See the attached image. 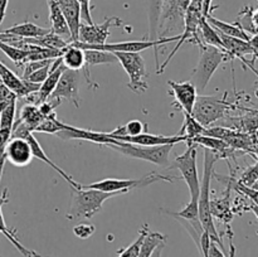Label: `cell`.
Listing matches in <instances>:
<instances>
[{
	"label": "cell",
	"mask_w": 258,
	"mask_h": 257,
	"mask_svg": "<svg viewBox=\"0 0 258 257\" xmlns=\"http://www.w3.org/2000/svg\"><path fill=\"white\" fill-rule=\"evenodd\" d=\"M219 160V156L212 150L204 149V164H203V179L201 181V190L198 197V212L199 221L203 226L204 231L209 234L211 239L216 242L219 247L224 251L223 242L221 236L217 231L216 223H214V217L212 214L211 208V181L214 173V164Z\"/></svg>",
	"instance_id": "1"
},
{
	"label": "cell",
	"mask_w": 258,
	"mask_h": 257,
	"mask_svg": "<svg viewBox=\"0 0 258 257\" xmlns=\"http://www.w3.org/2000/svg\"><path fill=\"white\" fill-rule=\"evenodd\" d=\"M73 197L71 202V208L67 212V219H90L102 209V204L112 197L120 196L122 193L117 191H102L98 189L86 188L81 185L80 189H72Z\"/></svg>",
	"instance_id": "2"
},
{
	"label": "cell",
	"mask_w": 258,
	"mask_h": 257,
	"mask_svg": "<svg viewBox=\"0 0 258 257\" xmlns=\"http://www.w3.org/2000/svg\"><path fill=\"white\" fill-rule=\"evenodd\" d=\"M238 103L228 101V92L224 93L222 97L199 95L194 103L191 115L204 127H211L218 121L223 120L229 111L238 110Z\"/></svg>",
	"instance_id": "3"
},
{
	"label": "cell",
	"mask_w": 258,
	"mask_h": 257,
	"mask_svg": "<svg viewBox=\"0 0 258 257\" xmlns=\"http://www.w3.org/2000/svg\"><path fill=\"white\" fill-rule=\"evenodd\" d=\"M105 146L112 149V150L118 151V153H121L125 156H128V158L140 159V160L149 161V163H153L155 165L168 168L169 155H170L175 144H168V145L160 146H143L115 140L112 144H107Z\"/></svg>",
	"instance_id": "4"
},
{
	"label": "cell",
	"mask_w": 258,
	"mask_h": 257,
	"mask_svg": "<svg viewBox=\"0 0 258 257\" xmlns=\"http://www.w3.org/2000/svg\"><path fill=\"white\" fill-rule=\"evenodd\" d=\"M226 59L228 58H227V53L224 50L211 47V45H207L204 49H202L201 58H199L197 67L194 68L190 80V82L196 86L199 93L206 90L216 71L218 70L221 63Z\"/></svg>",
	"instance_id": "5"
},
{
	"label": "cell",
	"mask_w": 258,
	"mask_h": 257,
	"mask_svg": "<svg viewBox=\"0 0 258 257\" xmlns=\"http://www.w3.org/2000/svg\"><path fill=\"white\" fill-rule=\"evenodd\" d=\"M175 180L174 176L165 175V174H159L156 171L149 173L146 175L141 176L139 179H103V180L96 181V183L88 184L85 185L86 188L98 189L102 191H117V193H127V191L133 190L136 188H143V186L150 185V184L156 183V181H169L173 183Z\"/></svg>",
	"instance_id": "6"
},
{
	"label": "cell",
	"mask_w": 258,
	"mask_h": 257,
	"mask_svg": "<svg viewBox=\"0 0 258 257\" xmlns=\"http://www.w3.org/2000/svg\"><path fill=\"white\" fill-rule=\"evenodd\" d=\"M117 57L118 63L122 66L128 76L127 88L135 93H145L149 90L148 72L145 60L140 53H113Z\"/></svg>",
	"instance_id": "7"
},
{
	"label": "cell",
	"mask_w": 258,
	"mask_h": 257,
	"mask_svg": "<svg viewBox=\"0 0 258 257\" xmlns=\"http://www.w3.org/2000/svg\"><path fill=\"white\" fill-rule=\"evenodd\" d=\"M197 148L198 146L190 144L181 155L176 156L168 169H176L181 173V178L186 183L190 194V199L198 201L199 190H201V180H199L198 166H197Z\"/></svg>",
	"instance_id": "8"
},
{
	"label": "cell",
	"mask_w": 258,
	"mask_h": 257,
	"mask_svg": "<svg viewBox=\"0 0 258 257\" xmlns=\"http://www.w3.org/2000/svg\"><path fill=\"white\" fill-rule=\"evenodd\" d=\"M12 138H24V139H27L28 143L30 144V148H32L33 158L39 159V160H42L43 163H45L47 165H49L50 168L53 169V170L57 171V173L59 174V175L62 176V178L64 179V180L67 181L68 184H70L71 188H72V189H80L81 188L80 183H77V181H76L75 179H73L72 176L70 175V174L66 173V171L63 170L62 168H59L57 164H54L52 160H50L49 156L45 154V151L43 150V148L40 146L39 141H38L37 139L34 138V135H33L32 131L28 130V128L25 127V126L23 125L22 122H19L18 120L14 122V127H13Z\"/></svg>",
	"instance_id": "9"
},
{
	"label": "cell",
	"mask_w": 258,
	"mask_h": 257,
	"mask_svg": "<svg viewBox=\"0 0 258 257\" xmlns=\"http://www.w3.org/2000/svg\"><path fill=\"white\" fill-rule=\"evenodd\" d=\"M122 20L117 17H110L101 24H82L81 23L80 33H78L77 42L85 44L96 45L105 44L107 38L110 37V29L112 27H121Z\"/></svg>",
	"instance_id": "10"
},
{
	"label": "cell",
	"mask_w": 258,
	"mask_h": 257,
	"mask_svg": "<svg viewBox=\"0 0 258 257\" xmlns=\"http://www.w3.org/2000/svg\"><path fill=\"white\" fill-rule=\"evenodd\" d=\"M80 78L77 71H71L66 68L64 72L60 76L58 85L50 97L59 98V100H68L75 105V107H80Z\"/></svg>",
	"instance_id": "11"
},
{
	"label": "cell",
	"mask_w": 258,
	"mask_h": 257,
	"mask_svg": "<svg viewBox=\"0 0 258 257\" xmlns=\"http://www.w3.org/2000/svg\"><path fill=\"white\" fill-rule=\"evenodd\" d=\"M107 135L111 139L115 140L123 141V143L135 144V145H143V146H160V145H168V144H179L185 143L186 138L181 135H154V134L143 133L139 135H111L107 133Z\"/></svg>",
	"instance_id": "12"
},
{
	"label": "cell",
	"mask_w": 258,
	"mask_h": 257,
	"mask_svg": "<svg viewBox=\"0 0 258 257\" xmlns=\"http://www.w3.org/2000/svg\"><path fill=\"white\" fill-rule=\"evenodd\" d=\"M0 80L12 92L17 95L18 98H24L32 93L37 92L40 86L20 78L17 73H14L9 67H7L2 60H0Z\"/></svg>",
	"instance_id": "13"
},
{
	"label": "cell",
	"mask_w": 258,
	"mask_h": 257,
	"mask_svg": "<svg viewBox=\"0 0 258 257\" xmlns=\"http://www.w3.org/2000/svg\"><path fill=\"white\" fill-rule=\"evenodd\" d=\"M168 86L171 88V95L175 98V102L178 105L179 110L183 112L191 113L193 112L194 103L198 97V91L196 86L190 81L185 82H175V81H168Z\"/></svg>",
	"instance_id": "14"
},
{
	"label": "cell",
	"mask_w": 258,
	"mask_h": 257,
	"mask_svg": "<svg viewBox=\"0 0 258 257\" xmlns=\"http://www.w3.org/2000/svg\"><path fill=\"white\" fill-rule=\"evenodd\" d=\"M33 159L30 144L24 138H12L5 146V160L14 166H27Z\"/></svg>",
	"instance_id": "15"
},
{
	"label": "cell",
	"mask_w": 258,
	"mask_h": 257,
	"mask_svg": "<svg viewBox=\"0 0 258 257\" xmlns=\"http://www.w3.org/2000/svg\"><path fill=\"white\" fill-rule=\"evenodd\" d=\"M57 3L70 28L72 42H77L81 27L80 3L78 0H57Z\"/></svg>",
	"instance_id": "16"
},
{
	"label": "cell",
	"mask_w": 258,
	"mask_h": 257,
	"mask_svg": "<svg viewBox=\"0 0 258 257\" xmlns=\"http://www.w3.org/2000/svg\"><path fill=\"white\" fill-rule=\"evenodd\" d=\"M219 35H221L222 44H223L224 50L227 53V58H229L231 60L238 58V59H241L244 63L247 60L246 55H253L254 57L253 48L251 47V44L247 40L229 37V35H224L222 33H219Z\"/></svg>",
	"instance_id": "17"
},
{
	"label": "cell",
	"mask_w": 258,
	"mask_h": 257,
	"mask_svg": "<svg viewBox=\"0 0 258 257\" xmlns=\"http://www.w3.org/2000/svg\"><path fill=\"white\" fill-rule=\"evenodd\" d=\"M48 8H49V20H50V30L55 33L57 35L62 37L63 39L67 40L68 43L72 42V37H71L70 28H68L67 22H66L64 15L60 12L59 7H58L57 0H47Z\"/></svg>",
	"instance_id": "18"
},
{
	"label": "cell",
	"mask_w": 258,
	"mask_h": 257,
	"mask_svg": "<svg viewBox=\"0 0 258 257\" xmlns=\"http://www.w3.org/2000/svg\"><path fill=\"white\" fill-rule=\"evenodd\" d=\"M8 201H9V198H8V189H5L4 193L0 194V233L4 234V236L7 237V238L9 239L13 244H14L15 248H17L18 251H19L24 257H42L39 253H37V252L32 251V249H28L27 247L23 246V244L20 243L19 239H18L17 234H15V231L8 228V226L5 224L2 208H3V204L7 203Z\"/></svg>",
	"instance_id": "19"
},
{
	"label": "cell",
	"mask_w": 258,
	"mask_h": 257,
	"mask_svg": "<svg viewBox=\"0 0 258 257\" xmlns=\"http://www.w3.org/2000/svg\"><path fill=\"white\" fill-rule=\"evenodd\" d=\"M60 58H62V65L71 71H77V72L82 71L86 65L85 50L73 43H68L67 47L62 49Z\"/></svg>",
	"instance_id": "20"
},
{
	"label": "cell",
	"mask_w": 258,
	"mask_h": 257,
	"mask_svg": "<svg viewBox=\"0 0 258 257\" xmlns=\"http://www.w3.org/2000/svg\"><path fill=\"white\" fill-rule=\"evenodd\" d=\"M49 32L50 28L47 29V28L39 27V25L34 24L32 22H24L22 24H15L4 30V33L14 35V37L19 38V39H30V38L43 37V35L48 34Z\"/></svg>",
	"instance_id": "21"
},
{
	"label": "cell",
	"mask_w": 258,
	"mask_h": 257,
	"mask_svg": "<svg viewBox=\"0 0 258 257\" xmlns=\"http://www.w3.org/2000/svg\"><path fill=\"white\" fill-rule=\"evenodd\" d=\"M44 116L40 112L38 105H34V103H25L22 108H20L19 117H18V121L22 122L25 127L29 131L34 133V130L37 128V126L44 120Z\"/></svg>",
	"instance_id": "22"
},
{
	"label": "cell",
	"mask_w": 258,
	"mask_h": 257,
	"mask_svg": "<svg viewBox=\"0 0 258 257\" xmlns=\"http://www.w3.org/2000/svg\"><path fill=\"white\" fill-rule=\"evenodd\" d=\"M206 18L207 20H208L209 24L213 28H216L219 33H222V34L229 35V37L233 38H239V39L247 40V42H248L249 38H251V35H249L248 33L244 32L237 23L223 22V20H219L217 19V18H214L212 14H209L208 17Z\"/></svg>",
	"instance_id": "23"
},
{
	"label": "cell",
	"mask_w": 258,
	"mask_h": 257,
	"mask_svg": "<svg viewBox=\"0 0 258 257\" xmlns=\"http://www.w3.org/2000/svg\"><path fill=\"white\" fill-rule=\"evenodd\" d=\"M85 50V60L86 70L90 71V67L97 65H115L118 63L117 57L112 52H106L100 49H83Z\"/></svg>",
	"instance_id": "24"
},
{
	"label": "cell",
	"mask_w": 258,
	"mask_h": 257,
	"mask_svg": "<svg viewBox=\"0 0 258 257\" xmlns=\"http://www.w3.org/2000/svg\"><path fill=\"white\" fill-rule=\"evenodd\" d=\"M25 43H29V44H35L39 45V47H45V48H50V49H58L62 50L64 49L68 45L67 40L63 39L62 37L57 35L55 33H53L50 30L48 34L43 35V37H38V38H30V39H20Z\"/></svg>",
	"instance_id": "25"
},
{
	"label": "cell",
	"mask_w": 258,
	"mask_h": 257,
	"mask_svg": "<svg viewBox=\"0 0 258 257\" xmlns=\"http://www.w3.org/2000/svg\"><path fill=\"white\" fill-rule=\"evenodd\" d=\"M199 35H201L204 45H211V47H216L218 48V49L224 50L223 44H222L221 35L217 32L216 28H213L209 24L206 17L202 19L201 25H199ZM224 52H226V50H224Z\"/></svg>",
	"instance_id": "26"
},
{
	"label": "cell",
	"mask_w": 258,
	"mask_h": 257,
	"mask_svg": "<svg viewBox=\"0 0 258 257\" xmlns=\"http://www.w3.org/2000/svg\"><path fill=\"white\" fill-rule=\"evenodd\" d=\"M164 0H149V39H159V19Z\"/></svg>",
	"instance_id": "27"
},
{
	"label": "cell",
	"mask_w": 258,
	"mask_h": 257,
	"mask_svg": "<svg viewBox=\"0 0 258 257\" xmlns=\"http://www.w3.org/2000/svg\"><path fill=\"white\" fill-rule=\"evenodd\" d=\"M161 243H166V236H164L163 233H159V232L149 231L146 236L144 237L138 257H150L156 249V247L160 246Z\"/></svg>",
	"instance_id": "28"
},
{
	"label": "cell",
	"mask_w": 258,
	"mask_h": 257,
	"mask_svg": "<svg viewBox=\"0 0 258 257\" xmlns=\"http://www.w3.org/2000/svg\"><path fill=\"white\" fill-rule=\"evenodd\" d=\"M183 113H184V122L178 135L185 136L186 141L191 140V139L196 138V136L198 135H203L206 127H204L202 123H199L198 121L193 117L191 113H186V112H183Z\"/></svg>",
	"instance_id": "29"
},
{
	"label": "cell",
	"mask_w": 258,
	"mask_h": 257,
	"mask_svg": "<svg viewBox=\"0 0 258 257\" xmlns=\"http://www.w3.org/2000/svg\"><path fill=\"white\" fill-rule=\"evenodd\" d=\"M0 50L7 55L9 59L14 62L15 66L22 67L25 65L28 57V52L23 49L22 47H17V45L8 44V42H0Z\"/></svg>",
	"instance_id": "30"
},
{
	"label": "cell",
	"mask_w": 258,
	"mask_h": 257,
	"mask_svg": "<svg viewBox=\"0 0 258 257\" xmlns=\"http://www.w3.org/2000/svg\"><path fill=\"white\" fill-rule=\"evenodd\" d=\"M149 231H150V227H149L148 223H145L143 227H141L140 231H139L138 238H136L130 246H127L126 248L120 249V251L117 252L118 254L117 257H138L139 252H140L141 243H143L144 241V237L146 236V233H148Z\"/></svg>",
	"instance_id": "31"
},
{
	"label": "cell",
	"mask_w": 258,
	"mask_h": 257,
	"mask_svg": "<svg viewBox=\"0 0 258 257\" xmlns=\"http://www.w3.org/2000/svg\"><path fill=\"white\" fill-rule=\"evenodd\" d=\"M64 128H66V123L60 122V121L55 117V113H52V115L45 117L44 120L37 126L34 133H45V134H52V135H55L58 131L64 130Z\"/></svg>",
	"instance_id": "32"
},
{
	"label": "cell",
	"mask_w": 258,
	"mask_h": 257,
	"mask_svg": "<svg viewBox=\"0 0 258 257\" xmlns=\"http://www.w3.org/2000/svg\"><path fill=\"white\" fill-rule=\"evenodd\" d=\"M145 123L140 120H131L123 126H120L116 130L111 131V135H139L145 131Z\"/></svg>",
	"instance_id": "33"
},
{
	"label": "cell",
	"mask_w": 258,
	"mask_h": 257,
	"mask_svg": "<svg viewBox=\"0 0 258 257\" xmlns=\"http://www.w3.org/2000/svg\"><path fill=\"white\" fill-rule=\"evenodd\" d=\"M171 217L174 218H183L186 221H197L199 219V212H198V201L190 199L188 204L184 207L181 211L179 212H168Z\"/></svg>",
	"instance_id": "34"
},
{
	"label": "cell",
	"mask_w": 258,
	"mask_h": 257,
	"mask_svg": "<svg viewBox=\"0 0 258 257\" xmlns=\"http://www.w3.org/2000/svg\"><path fill=\"white\" fill-rule=\"evenodd\" d=\"M258 178V160L253 165L248 166L246 170H243V173L241 174L239 179H236L237 181H239L241 184L247 186H252V184L257 180Z\"/></svg>",
	"instance_id": "35"
},
{
	"label": "cell",
	"mask_w": 258,
	"mask_h": 257,
	"mask_svg": "<svg viewBox=\"0 0 258 257\" xmlns=\"http://www.w3.org/2000/svg\"><path fill=\"white\" fill-rule=\"evenodd\" d=\"M53 62H54V60H53ZM52 63H49V65L44 66V67H42V68H39V70L34 71V72L30 73V75L28 76V77L25 78V80L29 81V82H32V83L42 85V83L45 81V78L48 77V75H49L50 68H52Z\"/></svg>",
	"instance_id": "36"
},
{
	"label": "cell",
	"mask_w": 258,
	"mask_h": 257,
	"mask_svg": "<svg viewBox=\"0 0 258 257\" xmlns=\"http://www.w3.org/2000/svg\"><path fill=\"white\" fill-rule=\"evenodd\" d=\"M96 227L91 223H80L73 227V233L81 239H87L95 233Z\"/></svg>",
	"instance_id": "37"
},
{
	"label": "cell",
	"mask_w": 258,
	"mask_h": 257,
	"mask_svg": "<svg viewBox=\"0 0 258 257\" xmlns=\"http://www.w3.org/2000/svg\"><path fill=\"white\" fill-rule=\"evenodd\" d=\"M17 95H15L14 92H12V91L3 83V81L0 80V111H2L8 103L12 102L13 100H17Z\"/></svg>",
	"instance_id": "38"
},
{
	"label": "cell",
	"mask_w": 258,
	"mask_h": 257,
	"mask_svg": "<svg viewBox=\"0 0 258 257\" xmlns=\"http://www.w3.org/2000/svg\"><path fill=\"white\" fill-rule=\"evenodd\" d=\"M57 59V58H55ZM54 59H44V60H32V62H27L24 65V71H23V80L28 77L30 73H33L34 71L39 70V68L44 67V66L52 63Z\"/></svg>",
	"instance_id": "39"
},
{
	"label": "cell",
	"mask_w": 258,
	"mask_h": 257,
	"mask_svg": "<svg viewBox=\"0 0 258 257\" xmlns=\"http://www.w3.org/2000/svg\"><path fill=\"white\" fill-rule=\"evenodd\" d=\"M81 8V19L85 20L86 24H95L91 15V0H78Z\"/></svg>",
	"instance_id": "40"
},
{
	"label": "cell",
	"mask_w": 258,
	"mask_h": 257,
	"mask_svg": "<svg viewBox=\"0 0 258 257\" xmlns=\"http://www.w3.org/2000/svg\"><path fill=\"white\" fill-rule=\"evenodd\" d=\"M208 257H226V254H224L223 249H222L216 242L212 241L211 244H209Z\"/></svg>",
	"instance_id": "41"
},
{
	"label": "cell",
	"mask_w": 258,
	"mask_h": 257,
	"mask_svg": "<svg viewBox=\"0 0 258 257\" xmlns=\"http://www.w3.org/2000/svg\"><path fill=\"white\" fill-rule=\"evenodd\" d=\"M8 3L9 0H0V24L4 20L5 14H7V8H8Z\"/></svg>",
	"instance_id": "42"
},
{
	"label": "cell",
	"mask_w": 258,
	"mask_h": 257,
	"mask_svg": "<svg viewBox=\"0 0 258 257\" xmlns=\"http://www.w3.org/2000/svg\"><path fill=\"white\" fill-rule=\"evenodd\" d=\"M18 40H19V38L14 37V35L0 32V42H18Z\"/></svg>",
	"instance_id": "43"
},
{
	"label": "cell",
	"mask_w": 258,
	"mask_h": 257,
	"mask_svg": "<svg viewBox=\"0 0 258 257\" xmlns=\"http://www.w3.org/2000/svg\"><path fill=\"white\" fill-rule=\"evenodd\" d=\"M228 257H236V246L232 241V233H229V253Z\"/></svg>",
	"instance_id": "44"
},
{
	"label": "cell",
	"mask_w": 258,
	"mask_h": 257,
	"mask_svg": "<svg viewBox=\"0 0 258 257\" xmlns=\"http://www.w3.org/2000/svg\"><path fill=\"white\" fill-rule=\"evenodd\" d=\"M252 23H253L254 29L258 32V8L253 9V12H252Z\"/></svg>",
	"instance_id": "45"
},
{
	"label": "cell",
	"mask_w": 258,
	"mask_h": 257,
	"mask_svg": "<svg viewBox=\"0 0 258 257\" xmlns=\"http://www.w3.org/2000/svg\"><path fill=\"white\" fill-rule=\"evenodd\" d=\"M164 247H165V243H161L160 246L156 247V249L153 252V254H151L150 257H161V254H163Z\"/></svg>",
	"instance_id": "46"
},
{
	"label": "cell",
	"mask_w": 258,
	"mask_h": 257,
	"mask_svg": "<svg viewBox=\"0 0 258 257\" xmlns=\"http://www.w3.org/2000/svg\"><path fill=\"white\" fill-rule=\"evenodd\" d=\"M249 209H251V211L253 212L254 216H256V217H257V219H258V207H257V206H254V204L252 203V204H251V207H249Z\"/></svg>",
	"instance_id": "47"
},
{
	"label": "cell",
	"mask_w": 258,
	"mask_h": 257,
	"mask_svg": "<svg viewBox=\"0 0 258 257\" xmlns=\"http://www.w3.org/2000/svg\"><path fill=\"white\" fill-rule=\"evenodd\" d=\"M252 188H253L254 190H257V191H258V178H257V180L254 181L253 184H252Z\"/></svg>",
	"instance_id": "48"
},
{
	"label": "cell",
	"mask_w": 258,
	"mask_h": 257,
	"mask_svg": "<svg viewBox=\"0 0 258 257\" xmlns=\"http://www.w3.org/2000/svg\"><path fill=\"white\" fill-rule=\"evenodd\" d=\"M253 135H254V138H256V141H257V143H258V130L256 131V133L253 134Z\"/></svg>",
	"instance_id": "49"
},
{
	"label": "cell",
	"mask_w": 258,
	"mask_h": 257,
	"mask_svg": "<svg viewBox=\"0 0 258 257\" xmlns=\"http://www.w3.org/2000/svg\"><path fill=\"white\" fill-rule=\"evenodd\" d=\"M257 3H258V0H257Z\"/></svg>",
	"instance_id": "50"
}]
</instances>
